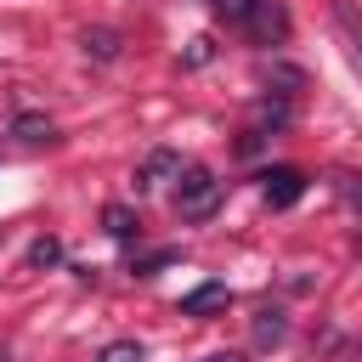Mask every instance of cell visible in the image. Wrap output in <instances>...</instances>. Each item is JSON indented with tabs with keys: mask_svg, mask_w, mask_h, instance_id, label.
I'll list each match as a JSON object with an SVG mask.
<instances>
[{
	"mask_svg": "<svg viewBox=\"0 0 362 362\" xmlns=\"http://www.w3.org/2000/svg\"><path fill=\"white\" fill-rule=\"evenodd\" d=\"M170 170H181V158L158 147V153H147V164H141V175H136V187H153V181H158V175H170Z\"/></svg>",
	"mask_w": 362,
	"mask_h": 362,
	"instance_id": "8992f818",
	"label": "cell"
},
{
	"mask_svg": "<svg viewBox=\"0 0 362 362\" xmlns=\"http://www.w3.org/2000/svg\"><path fill=\"white\" fill-rule=\"evenodd\" d=\"M85 51L107 62V57H119V34L113 28H85Z\"/></svg>",
	"mask_w": 362,
	"mask_h": 362,
	"instance_id": "ba28073f",
	"label": "cell"
},
{
	"mask_svg": "<svg viewBox=\"0 0 362 362\" xmlns=\"http://www.w3.org/2000/svg\"><path fill=\"white\" fill-rule=\"evenodd\" d=\"M260 198H266L272 209H288V204L305 198V175H300L294 164H272V170L260 175Z\"/></svg>",
	"mask_w": 362,
	"mask_h": 362,
	"instance_id": "3957f363",
	"label": "cell"
},
{
	"mask_svg": "<svg viewBox=\"0 0 362 362\" xmlns=\"http://www.w3.org/2000/svg\"><path fill=\"white\" fill-rule=\"evenodd\" d=\"M0 362H6V351H0Z\"/></svg>",
	"mask_w": 362,
	"mask_h": 362,
	"instance_id": "5bb4252c",
	"label": "cell"
},
{
	"mask_svg": "<svg viewBox=\"0 0 362 362\" xmlns=\"http://www.w3.org/2000/svg\"><path fill=\"white\" fill-rule=\"evenodd\" d=\"M11 136H23V141H51V136H57V124H51V119H40V113H23V119L11 124Z\"/></svg>",
	"mask_w": 362,
	"mask_h": 362,
	"instance_id": "52a82bcc",
	"label": "cell"
},
{
	"mask_svg": "<svg viewBox=\"0 0 362 362\" xmlns=\"http://www.w3.org/2000/svg\"><path fill=\"white\" fill-rule=\"evenodd\" d=\"M226 300H232L226 283H198L192 294H181V317H209V311H221Z\"/></svg>",
	"mask_w": 362,
	"mask_h": 362,
	"instance_id": "277c9868",
	"label": "cell"
},
{
	"mask_svg": "<svg viewBox=\"0 0 362 362\" xmlns=\"http://www.w3.org/2000/svg\"><path fill=\"white\" fill-rule=\"evenodd\" d=\"M175 209H181V221H209V215L221 209V181H215V170H204V164L175 170Z\"/></svg>",
	"mask_w": 362,
	"mask_h": 362,
	"instance_id": "6da1fadb",
	"label": "cell"
},
{
	"mask_svg": "<svg viewBox=\"0 0 362 362\" xmlns=\"http://www.w3.org/2000/svg\"><path fill=\"white\" fill-rule=\"evenodd\" d=\"M243 28H249L260 45H283V40H288V11H283V0H255V6L243 11Z\"/></svg>",
	"mask_w": 362,
	"mask_h": 362,
	"instance_id": "7a4b0ae2",
	"label": "cell"
},
{
	"mask_svg": "<svg viewBox=\"0 0 362 362\" xmlns=\"http://www.w3.org/2000/svg\"><path fill=\"white\" fill-rule=\"evenodd\" d=\"M209 6H215V11H226V17H232V23H243V11H249V6H255V0H209Z\"/></svg>",
	"mask_w": 362,
	"mask_h": 362,
	"instance_id": "7c38bea8",
	"label": "cell"
},
{
	"mask_svg": "<svg viewBox=\"0 0 362 362\" xmlns=\"http://www.w3.org/2000/svg\"><path fill=\"white\" fill-rule=\"evenodd\" d=\"M204 362H243V356H232V351H221V356H204Z\"/></svg>",
	"mask_w": 362,
	"mask_h": 362,
	"instance_id": "4fadbf2b",
	"label": "cell"
},
{
	"mask_svg": "<svg viewBox=\"0 0 362 362\" xmlns=\"http://www.w3.org/2000/svg\"><path fill=\"white\" fill-rule=\"evenodd\" d=\"M102 362H147V351L136 339H113V345H102Z\"/></svg>",
	"mask_w": 362,
	"mask_h": 362,
	"instance_id": "9c48e42d",
	"label": "cell"
},
{
	"mask_svg": "<svg viewBox=\"0 0 362 362\" xmlns=\"http://www.w3.org/2000/svg\"><path fill=\"white\" fill-rule=\"evenodd\" d=\"M57 260H62V243H57V238H34L28 266H57Z\"/></svg>",
	"mask_w": 362,
	"mask_h": 362,
	"instance_id": "30bf717a",
	"label": "cell"
},
{
	"mask_svg": "<svg viewBox=\"0 0 362 362\" xmlns=\"http://www.w3.org/2000/svg\"><path fill=\"white\" fill-rule=\"evenodd\" d=\"M255 339H260V345L283 339V317H277V311H260V322H255Z\"/></svg>",
	"mask_w": 362,
	"mask_h": 362,
	"instance_id": "8fae6325",
	"label": "cell"
},
{
	"mask_svg": "<svg viewBox=\"0 0 362 362\" xmlns=\"http://www.w3.org/2000/svg\"><path fill=\"white\" fill-rule=\"evenodd\" d=\"M102 226H107V238H119V243H130L141 221H136V215H130L124 204H107V209H102Z\"/></svg>",
	"mask_w": 362,
	"mask_h": 362,
	"instance_id": "5b68a950",
	"label": "cell"
}]
</instances>
